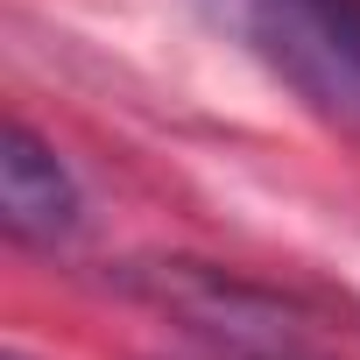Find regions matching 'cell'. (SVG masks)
<instances>
[{"mask_svg":"<svg viewBox=\"0 0 360 360\" xmlns=\"http://www.w3.org/2000/svg\"><path fill=\"white\" fill-rule=\"evenodd\" d=\"M198 360H226V353H198Z\"/></svg>","mask_w":360,"mask_h":360,"instance_id":"4","label":"cell"},{"mask_svg":"<svg viewBox=\"0 0 360 360\" xmlns=\"http://www.w3.org/2000/svg\"><path fill=\"white\" fill-rule=\"evenodd\" d=\"M219 8L311 113L360 134V0H219Z\"/></svg>","mask_w":360,"mask_h":360,"instance_id":"1","label":"cell"},{"mask_svg":"<svg viewBox=\"0 0 360 360\" xmlns=\"http://www.w3.org/2000/svg\"><path fill=\"white\" fill-rule=\"evenodd\" d=\"M120 283L155 304L162 318H176L205 353H226V360H311V325L276 297V290H255L226 269H205V262H134L120 269Z\"/></svg>","mask_w":360,"mask_h":360,"instance_id":"2","label":"cell"},{"mask_svg":"<svg viewBox=\"0 0 360 360\" xmlns=\"http://www.w3.org/2000/svg\"><path fill=\"white\" fill-rule=\"evenodd\" d=\"M78 219H85V205H78V184L57 162V148L29 120H8V134H0V226L22 248H57L78 233Z\"/></svg>","mask_w":360,"mask_h":360,"instance_id":"3","label":"cell"}]
</instances>
